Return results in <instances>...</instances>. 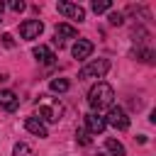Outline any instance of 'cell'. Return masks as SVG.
I'll return each mask as SVG.
<instances>
[{"mask_svg": "<svg viewBox=\"0 0 156 156\" xmlns=\"http://www.w3.org/2000/svg\"><path fill=\"white\" fill-rule=\"evenodd\" d=\"M112 100H115V90H112V85L110 83H105V80H98L93 88H90V93H88V105L93 107V112H102V110H110L112 107Z\"/></svg>", "mask_w": 156, "mask_h": 156, "instance_id": "obj_1", "label": "cell"}, {"mask_svg": "<svg viewBox=\"0 0 156 156\" xmlns=\"http://www.w3.org/2000/svg\"><path fill=\"white\" fill-rule=\"evenodd\" d=\"M37 110H39V119H44V122H58L61 115H63V105L56 98H49V95L39 98Z\"/></svg>", "mask_w": 156, "mask_h": 156, "instance_id": "obj_2", "label": "cell"}, {"mask_svg": "<svg viewBox=\"0 0 156 156\" xmlns=\"http://www.w3.org/2000/svg\"><path fill=\"white\" fill-rule=\"evenodd\" d=\"M110 71V61L107 58H95L90 63H85L80 71H78V78L80 80H90V78H102L105 73Z\"/></svg>", "mask_w": 156, "mask_h": 156, "instance_id": "obj_3", "label": "cell"}, {"mask_svg": "<svg viewBox=\"0 0 156 156\" xmlns=\"http://www.w3.org/2000/svg\"><path fill=\"white\" fill-rule=\"evenodd\" d=\"M105 124H110V127H115V129H119V132H127L129 129V117H127V112L122 110V107H110V112H107V117H105Z\"/></svg>", "mask_w": 156, "mask_h": 156, "instance_id": "obj_4", "label": "cell"}, {"mask_svg": "<svg viewBox=\"0 0 156 156\" xmlns=\"http://www.w3.org/2000/svg\"><path fill=\"white\" fill-rule=\"evenodd\" d=\"M44 32V24H41V20H24L22 24H20V37L22 39H39V34Z\"/></svg>", "mask_w": 156, "mask_h": 156, "instance_id": "obj_5", "label": "cell"}, {"mask_svg": "<svg viewBox=\"0 0 156 156\" xmlns=\"http://www.w3.org/2000/svg\"><path fill=\"white\" fill-rule=\"evenodd\" d=\"M56 10H58L61 15H66V17L76 20V22H83V20H85V10H83L80 5H76V2H58V5H56Z\"/></svg>", "mask_w": 156, "mask_h": 156, "instance_id": "obj_6", "label": "cell"}, {"mask_svg": "<svg viewBox=\"0 0 156 156\" xmlns=\"http://www.w3.org/2000/svg\"><path fill=\"white\" fill-rule=\"evenodd\" d=\"M105 117L102 115H98V112H90V115H85V129H88V134H102L105 132Z\"/></svg>", "mask_w": 156, "mask_h": 156, "instance_id": "obj_7", "label": "cell"}, {"mask_svg": "<svg viewBox=\"0 0 156 156\" xmlns=\"http://www.w3.org/2000/svg\"><path fill=\"white\" fill-rule=\"evenodd\" d=\"M24 129H27V132H32V134H34V136H39V139L49 136V132H46V127H44V122H41L39 117H27V119H24Z\"/></svg>", "mask_w": 156, "mask_h": 156, "instance_id": "obj_8", "label": "cell"}, {"mask_svg": "<svg viewBox=\"0 0 156 156\" xmlns=\"http://www.w3.org/2000/svg\"><path fill=\"white\" fill-rule=\"evenodd\" d=\"M78 37V29L76 27H71V24H66V22H61V24H56V44L61 46L63 44V39H76Z\"/></svg>", "mask_w": 156, "mask_h": 156, "instance_id": "obj_9", "label": "cell"}, {"mask_svg": "<svg viewBox=\"0 0 156 156\" xmlns=\"http://www.w3.org/2000/svg\"><path fill=\"white\" fill-rule=\"evenodd\" d=\"M0 107L7 110V112H15L20 107V98L12 90H0Z\"/></svg>", "mask_w": 156, "mask_h": 156, "instance_id": "obj_10", "label": "cell"}, {"mask_svg": "<svg viewBox=\"0 0 156 156\" xmlns=\"http://www.w3.org/2000/svg\"><path fill=\"white\" fill-rule=\"evenodd\" d=\"M71 54H73V58H88V56L93 54V41H88V39H78V41L73 44Z\"/></svg>", "mask_w": 156, "mask_h": 156, "instance_id": "obj_11", "label": "cell"}, {"mask_svg": "<svg viewBox=\"0 0 156 156\" xmlns=\"http://www.w3.org/2000/svg\"><path fill=\"white\" fill-rule=\"evenodd\" d=\"M32 54H34V58L37 61H41V63H46V66H51L54 61H56V56L49 51V46H44V44H39V46H34L32 49Z\"/></svg>", "mask_w": 156, "mask_h": 156, "instance_id": "obj_12", "label": "cell"}, {"mask_svg": "<svg viewBox=\"0 0 156 156\" xmlns=\"http://www.w3.org/2000/svg\"><path fill=\"white\" fill-rule=\"evenodd\" d=\"M49 88H51V93H66V90L71 88V83H68L66 78H54V80L49 83Z\"/></svg>", "mask_w": 156, "mask_h": 156, "instance_id": "obj_13", "label": "cell"}, {"mask_svg": "<svg viewBox=\"0 0 156 156\" xmlns=\"http://www.w3.org/2000/svg\"><path fill=\"white\" fill-rule=\"evenodd\" d=\"M105 146H107V151H110L112 156H124V146H122L117 139H107Z\"/></svg>", "mask_w": 156, "mask_h": 156, "instance_id": "obj_14", "label": "cell"}, {"mask_svg": "<svg viewBox=\"0 0 156 156\" xmlns=\"http://www.w3.org/2000/svg\"><path fill=\"white\" fill-rule=\"evenodd\" d=\"M90 7H93V12H98V15H100V12H107V10L112 7V2H110V0H93V2H90Z\"/></svg>", "mask_w": 156, "mask_h": 156, "instance_id": "obj_15", "label": "cell"}, {"mask_svg": "<svg viewBox=\"0 0 156 156\" xmlns=\"http://www.w3.org/2000/svg\"><path fill=\"white\" fill-rule=\"evenodd\" d=\"M12 156H32V149H29L24 141H20V144H15V149H12Z\"/></svg>", "mask_w": 156, "mask_h": 156, "instance_id": "obj_16", "label": "cell"}, {"mask_svg": "<svg viewBox=\"0 0 156 156\" xmlns=\"http://www.w3.org/2000/svg\"><path fill=\"white\" fill-rule=\"evenodd\" d=\"M76 139H78V144H83V146H88V144H90V136H88V129H85V127H78V129H76Z\"/></svg>", "mask_w": 156, "mask_h": 156, "instance_id": "obj_17", "label": "cell"}, {"mask_svg": "<svg viewBox=\"0 0 156 156\" xmlns=\"http://www.w3.org/2000/svg\"><path fill=\"white\" fill-rule=\"evenodd\" d=\"M110 24H115V27H119L122 22H124V17H122V12H110Z\"/></svg>", "mask_w": 156, "mask_h": 156, "instance_id": "obj_18", "label": "cell"}, {"mask_svg": "<svg viewBox=\"0 0 156 156\" xmlns=\"http://www.w3.org/2000/svg\"><path fill=\"white\" fill-rule=\"evenodd\" d=\"M10 7H12L15 12H22V10H24V2H22V0H15V2H10Z\"/></svg>", "mask_w": 156, "mask_h": 156, "instance_id": "obj_19", "label": "cell"}, {"mask_svg": "<svg viewBox=\"0 0 156 156\" xmlns=\"http://www.w3.org/2000/svg\"><path fill=\"white\" fill-rule=\"evenodd\" d=\"M2 44H5L7 49H12V46H15V41H12V37H10V34H2Z\"/></svg>", "mask_w": 156, "mask_h": 156, "instance_id": "obj_20", "label": "cell"}, {"mask_svg": "<svg viewBox=\"0 0 156 156\" xmlns=\"http://www.w3.org/2000/svg\"><path fill=\"white\" fill-rule=\"evenodd\" d=\"M2 10H5V2H2V0H0V15H2Z\"/></svg>", "mask_w": 156, "mask_h": 156, "instance_id": "obj_21", "label": "cell"}, {"mask_svg": "<svg viewBox=\"0 0 156 156\" xmlns=\"http://www.w3.org/2000/svg\"><path fill=\"white\" fill-rule=\"evenodd\" d=\"M98 156H105V154H98Z\"/></svg>", "mask_w": 156, "mask_h": 156, "instance_id": "obj_22", "label": "cell"}]
</instances>
